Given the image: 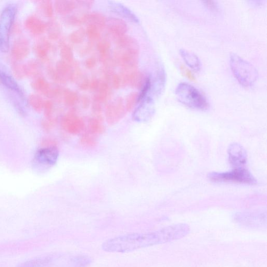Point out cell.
I'll use <instances>...</instances> for the list:
<instances>
[{"instance_id":"1","label":"cell","mask_w":267,"mask_h":267,"mask_svg":"<svg viewBox=\"0 0 267 267\" xmlns=\"http://www.w3.org/2000/svg\"><path fill=\"white\" fill-rule=\"evenodd\" d=\"M189 228L185 223L170 225L155 232L132 233L108 240L102 245L104 251L127 253L143 248L180 240L188 235Z\"/></svg>"},{"instance_id":"2","label":"cell","mask_w":267,"mask_h":267,"mask_svg":"<svg viewBox=\"0 0 267 267\" xmlns=\"http://www.w3.org/2000/svg\"><path fill=\"white\" fill-rule=\"evenodd\" d=\"M175 95L178 100L191 109L205 111L209 108V103L205 96L189 83L182 82L178 85Z\"/></svg>"},{"instance_id":"3","label":"cell","mask_w":267,"mask_h":267,"mask_svg":"<svg viewBox=\"0 0 267 267\" xmlns=\"http://www.w3.org/2000/svg\"><path fill=\"white\" fill-rule=\"evenodd\" d=\"M231 71L238 82L245 87H252L258 78V73L253 65L236 54L230 56Z\"/></svg>"},{"instance_id":"4","label":"cell","mask_w":267,"mask_h":267,"mask_svg":"<svg viewBox=\"0 0 267 267\" xmlns=\"http://www.w3.org/2000/svg\"><path fill=\"white\" fill-rule=\"evenodd\" d=\"M210 181L215 183H238L256 185L255 177L244 168H234L232 171L225 172H210L208 174Z\"/></svg>"},{"instance_id":"5","label":"cell","mask_w":267,"mask_h":267,"mask_svg":"<svg viewBox=\"0 0 267 267\" xmlns=\"http://www.w3.org/2000/svg\"><path fill=\"white\" fill-rule=\"evenodd\" d=\"M17 13L15 4L6 6L0 14V51L6 52L9 50L12 28Z\"/></svg>"},{"instance_id":"6","label":"cell","mask_w":267,"mask_h":267,"mask_svg":"<svg viewBox=\"0 0 267 267\" xmlns=\"http://www.w3.org/2000/svg\"><path fill=\"white\" fill-rule=\"evenodd\" d=\"M59 156L57 146L44 147L39 149L34 156L33 166L36 169H45L56 163Z\"/></svg>"},{"instance_id":"7","label":"cell","mask_w":267,"mask_h":267,"mask_svg":"<svg viewBox=\"0 0 267 267\" xmlns=\"http://www.w3.org/2000/svg\"><path fill=\"white\" fill-rule=\"evenodd\" d=\"M139 51L123 49L117 48L113 53L112 59L115 66L124 70L136 69L139 63Z\"/></svg>"},{"instance_id":"8","label":"cell","mask_w":267,"mask_h":267,"mask_svg":"<svg viewBox=\"0 0 267 267\" xmlns=\"http://www.w3.org/2000/svg\"><path fill=\"white\" fill-rule=\"evenodd\" d=\"M126 110L123 99L118 97L114 100L109 102L105 109L104 118L110 125L118 123L125 116Z\"/></svg>"},{"instance_id":"9","label":"cell","mask_w":267,"mask_h":267,"mask_svg":"<svg viewBox=\"0 0 267 267\" xmlns=\"http://www.w3.org/2000/svg\"><path fill=\"white\" fill-rule=\"evenodd\" d=\"M61 125L64 131L72 135H78L85 131L84 120L72 110L65 115L61 120Z\"/></svg>"},{"instance_id":"10","label":"cell","mask_w":267,"mask_h":267,"mask_svg":"<svg viewBox=\"0 0 267 267\" xmlns=\"http://www.w3.org/2000/svg\"><path fill=\"white\" fill-rule=\"evenodd\" d=\"M237 223L250 228H260L266 225V214L260 213H239L234 217Z\"/></svg>"},{"instance_id":"11","label":"cell","mask_w":267,"mask_h":267,"mask_svg":"<svg viewBox=\"0 0 267 267\" xmlns=\"http://www.w3.org/2000/svg\"><path fill=\"white\" fill-rule=\"evenodd\" d=\"M0 84L5 89L7 95H13L19 97L26 101L25 94L21 87L14 77L0 66Z\"/></svg>"},{"instance_id":"12","label":"cell","mask_w":267,"mask_h":267,"mask_svg":"<svg viewBox=\"0 0 267 267\" xmlns=\"http://www.w3.org/2000/svg\"><path fill=\"white\" fill-rule=\"evenodd\" d=\"M229 161L234 168H244L247 160L246 150L240 144L233 143L228 149Z\"/></svg>"},{"instance_id":"13","label":"cell","mask_w":267,"mask_h":267,"mask_svg":"<svg viewBox=\"0 0 267 267\" xmlns=\"http://www.w3.org/2000/svg\"><path fill=\"white\" fill-rule=\"evenodd\" d=\"M122 79L123 88L129 87L135 89H141L146 78L141 72L136 69L123 70L120 74Z\"/></svg>"},{"instance_id":"14","label":"cell","mask_w":267,"mask_h":267,"mask_svg":"<svg viewBox=\"0 0 267 267\" xmlns=\"http://www.w3.org/2000/svg\"><path fill=\"white\" fill-rule=\"evenodd\" d=\"M139 103V106L134 112V119L140 122L148 120L155 113L154 101L152 97L148 96Z\"/></svg>"},{"instance_id":"15","label":"cell","mask_w":267,"mask_h":267,"mask_svg":"<svg viewBox=\"0 0 267 267\" xmlns=\"http://www.w3.org/2000/svg\"><path fill=\"white\" fill-rule=\"evenodd\" d=\"M30 44L25 38H20L15 40L11 49L12 58L20 61L27 57L30 52Z\"/></svg>"},{"instance_id":"16","label":"cell","mask_w":267,"mask_h":267,"mask_svg":"<svg viewBox=\"0 0 267 267\" xmlns=\"http://www.w3.org/2000/svg\"><path fill=\"white\" fill-rule=\"evenodd\" d=\"M105 27L114 38L125 35L128 30L126 23L122 19L116 18L107 19Z\"/></svg>"},{"instance_id":"17","label":"cell","mask_w":267,"mask_h":267,"mask_svg":"<svg viewBox=\"0 0 267 267\" xmlns=\"http://www.w3.org/2000/svg\"><path fill=\"white\" fill-rule=\"evenodd\" d=\"M25 26L31 34L35 35L44 33L47 29V23L35 15H30L26 18Z\"/></svg>"},{"instance_id":"18","label":"cell","mask_w":267,"mask_h":267,"mask_svg":"<svg viewBox=\"0 0 267 267\" xmlns=\"http://www.w3.org/2000/svg\"><path fill=\"white\" fill-rule=\"evenodd\" d=\"M109 7L113 13L134 23H139V20L137 16L127 7L119 3L110 1Z\"/></svg>"},{"instance_id":"19","label":"cell","mask_w":267,"mask_h":267,"mask_svg":"<svg viewBox=\"0 0 267 267\" xmlns=\"http://www.w3.org/2000/svg\"><path fill=\"white\" fill-rule=\"evenodd\" d=\"M32 88L37 92L52 98L54 86L51 85L42 76L36 77L31 83Z\"/></svg>"},{"instance_id":"20","label":"cell","mask_w":267,"mask_h":267,"mask_svg":"<svg viewBox=\"0 0 267 267\" xmlns=\"http://www.w3.org/2000/svg\"><path fill=\"white\" fill-rule=\"evenodd\" d=\"M54 50V46L47 38H42L37 43L35 47V52L38 57L43 61L49 59V54Z\"/></svg>"},{"instance_id":"21","label":"cell","mask_w":267,"mask_h":267,"mask_svg":"<svg viewBox=\"0 0 267 267\" xmlns=\"http://www.w3.org/2000/svg\"><path fill=\"white\" fill-rule=\"evenodd\" d=\"M83 23L98 27L100 29L106 26L107 18L103 14L99 12H91L85 14L82 16Z\"/></svg>"},{"instance_id":"22","label":"cell","mask_w":267,"mask_h":267,"mask_svg":"<svg viewBox=\"0 0 267 267\" xmlns=\"http://www.w3.org/2000/svg\"><path fill=\"white\" fill-rule=\"evenodd\" d=\"M110 85L105 80H101L100 85L93 97V101L103 104L106 103L111 96Z\"/></svg>"},{"instance_id":"23","label":"cell","mask_w":267,"mask_h":267,"mask_svg":"<svg viewBox=\"0 0 267 267\" xmlns=\"http://www.w3.org/2000/svg\"><path fill=\"white\" fill-rule=\"evenodd\" d=\"M115 42L118 48L134 51L140 50L139 45L137 40L128 35H124L115 38Z\"/></svg>"},{"instance_id":"24","label":"cell","mask_w":267,"mask_h":267,"mask_svg":"<svg viewBox=\"0 0 267 267\" xmlns=\"http://www.w3.org/2000/svg\"><path fill=\"white\" fill-rule=\"evenodd\" d=\"M180 54L185 64L191 70L195 72H198L200 70L201 62L196 54L185 49H181Z\"/></svg>"},{"instance_id":"25","label":"cell","mask_w":267,"mask_h":267,"mask_svg":"<svg viewBox=\"0 0 267 267\" xmlns=\"http://www.w3.org/2000/svg\"><path fill=\"white\" fill-rule=\"evenodd\" d=\"M54 8L58 14L66 16L74 11L76 3L71 0H57L54 2Z\"/></svg>"},{"instance_id":"26","label":"cell","mask_w":267,"mask_h":267,"mask_svg":"<svg viewBox=\"0 0 267 267\" xmlns=\"http://www.w3.org/2000/svg\"><path fill=\"white\" fill-rule=\"evenodd\" d=\"M103 121V119L93 116L88 121L87 131L96 136L103 134L106 132Z\"/></svg>"},{"instance_id":"27","label":"cell","mask_w":267,"mask_h":267,"mask_svg":"<svg viewBox=\"0 0 267 267\" xmlns=\"http://www.w3.org/2000/svg\"><path fill=\"white\" fill-rule=\"evenodd\" d=\"M24 77H37L41 73L42 68L40 63L36 60H30L25 64H22Z\"/></svg>"},{"instance_id":"28","label":"cell","mask_w":267,"mask_h":267,"mask_svg":"<svg viewBox=\"0 0 267 267\" xmlns=\"http://www.w3.org/2000/svg\"><path fill=\"white\" fill-rule=\"evenodd\" d=\"M79 96L78 94L70 89L64 88L61 97V99L68 107H74L79 102Z\"/></svg>"},{"instance_id":"29","label":"cell","mask_w":267,"mask_h":267,"mask_svg":"<svg viewBox=\"0 0 267 267\" xmlns=\"http://www.w3.org/2000/svg\"><path fill=\"white\" fill-rule=\"evenodd\" d=\"M53 261V258L47 256L33 259L21 264L18 267H47Z\"/></svg>"},{"instance_id":"30","label":"cell","mask_w":267,"mask_h":267,"mask_svg":"<svg viewBox=\"0 0 267 267\" xmlns=\"http://www.w3.org/2000/svg\"><path fill=\"white\" fill-rule=\"evenodd\" d=\"M59 45L62 60L70 64L73 63L74 62V56L72 48L64 40H60Z\"/></svg>"},{"instance_id":"31","label":"cell","mask_w":267,"mask_h":267,"mask_svg":"<svg viewBox=\"0 0 267 267\" xmlns=\"http://www.w3.org/2000/svg\"><path fill=\"white\" fill-rule=\"evenodd\" d=\"M48 37L51 40L59 39L61 35V28L59 23L54 20L47 23V29Z\"/></svg>"},{"instance_id":"32","label":"cell","mask_w":267,"mask_h":267,"mask_svg":"<svg viewBox=\"0 0 267 267\" xmlns=\"http://www.w3.org/2000/svg\"><path fill=\"white\" fill-rule=\"evenodd\" d=\"M55 68L62 77L69 81L72 70V64L61 60L56 63Z\"/></svg>"},{"instance_id":"33","label":"cell","mask_w":267,"mask_h":267,"mask_svg":"<svg viewBox=\"0 0 267 267\" xmlns=\"http://www.w3.org/2000/svg\"><path fill=\"white\" fill-rule=\"evenodd\" d=\"M92 263L91 259L87 256L78 255L70 259L69 267H87Z\"/></svg>"},{"instance_id":"34","label":"cell","mask_w":267,"mask_h":267,"mask_svg":"<svg viewBox=\"0 0 267 267\" xmlns=\"http://www.w3.org/2000/svg\"><path fill=\"white\" fill-rule=\"evenodd\" d=\"M79 143L85 147L93 148L96 146L98 142L96 135L87 131L80 136Z\"/></svg>"},{"instance_id":"35","label":"cell","mask_w":267,"mask_h":267,"mask_svg":"<svg viewBox=\"0 0 267 267\" xmlns=\"http://www.w3.org/2000/svg\"><path fill=\"white\" fill-rule=\"evenodd\" d=\"M111 44L107 39H100L97 42L96 44V49L100 54V58L104 57L110 55Z\"/></svg>"},{"instance_id":"36","label":"cell","mask_w":267,"mask_h":267,"mask_svg":"<svg viewBox=\"0 0 267 267\" xmlns=\"http://www.w3.org/2000/svg\"><path fill=\"white\" fill-rule=\"evenodd\" d=\"M86 37L85 29L83 27H80L72 32L69 36V39L72 44L79 45L84 42Z\"/></svg>"},{"instance_id":"37","label":"cell","mask_w":267,"mask_h":267,"mask_svg":"<svg viewBox=\"0 0 267 267\" xmlns=\"http://www.w3.org/2000/svg\"><path fill=\"white\" fill-rule=\"evenodd\" d=\"M85 31L86 37L90 42H98L101 39V32L98 27L88 25L87 26Z\"/></svg>"},{"instance_id":"38","label":"cell","mask_w":267,"mask_h":267,"mask_svg":"<svg viewBox=\"0 0 267 267\" xmlns=\"http://www.w3.org/2000/svg\"><path fill=\"white\" fill-rule=\"evenodd\" d=\"M39 7L40 10L49 18L53 17L54 14V5L50 0H44V1H40L39 3Z\"/></svg>"},{"instance_id":"39","label":"cell","mask_w":267,"mask_h":267,"mask_svg":"<svg viewBox=\"0 0 267 267\" xmlns=\"http://www.w3.org/2000/svg\"><path fill=\"white\" fill-rule=\"evenodd\" d=\"M139 93L133 92L129 94L125 100V107L126 112L132 111L136 107V104L139 103Z\"/></svg>"},{"instance_id":"40","label":"cell","mask_w":267,"mask_h":267,"mask_svg":"<svg viewBox=\"0 0 267 267\" xmlns=\"http://www.w3.org/2000/svg\"><path fill=\"white\" fill-rule=\"evenodd\" d=\"M28 102L30 106L37 111L43 110L45 100L42 97L37 94H32L29 96Z\"/></svg>"},{"instance_id":"41","label":"cell","mask_w":267,"mask_h":267,"mask_svg":"<svg viewBox=\"0 0 267 267\" xmlns=\"http://www.w3.org/2000/svg\"><path fill=\"white\" fill-rule=\"evenodd\" d=\"M47 71L48 76L56 84H66L68 82L66 79L59 73L55 68L51 66L48 67Z\"/></svg>"},{"instance_id":"42","label":"cell","mask_w":267,"mask_h":267,"mask_svg":"<svg viewBox=\"0 0 267 267\" xmlns=\"http://www.w3.org/2000/svg\"><path fill=\"white\" fill-rule=\"evenodd\" d=\"M63 20L67 25L71 27L79 26L83 24L82 16V17H79L76 15H68L65 16Z\"/></svg>"},{"instance_id":"43","label":"cell","mask_w":267,"mask_h":267,"mask_svg":"<svg viewBox=\"0 0 267 267\" xmlns=\"http://www.w3.org/2000/svg\"><path fill=\"white\" fill-rule=\"evenodd\" d=\"M54 108V104L52 101L47 100L45 101L43 109L44 110L45 115L47 119L52 118V115Z\"/></svg>"},{"instance_id":"44","label":"cell","mask_w":267,"mask_h":267,"mask_svg":"<svg viewBox=\"0 0 267 267\" xmlns=\"http://www.w3.org/2000/svg\"><path fill=\"white\" fill-rule=\"evenodd\" d=\"M78 87L80 90L85 91L90 89V79L87 77L82 76L77 82Z\"/></svg>"},{"instance_id":"45","label":"cell","mask_w":267,"mask_h":267,"mask_svg":"<svg viewBox=\"0 0 267 267\" xmlns=\"http://www.w3.org/2000/svg\"><path fill=\"white\" fill-rule=\"evenodd\" d=\"M79 102L81 104V106L84 109H88L91 106V100L87 95H83L79 97Z\"/></svg>"},{"instance_id":"46","label":"cell","mask_w":267,"mask_h":267,"mask_svg":"<svg viewBox=\"0 0 267 267\" xmlns=\"http://www.w3.org/2000/svg\"><path fill=\"white\" fill-rule=\"evenodd\" d=\"M92 111L93 113V116H102V104L93 101L92 104Z\"/></svg>"},{"instance_id":"47","label":"cell","mask_w":267,"mask_h":267,"mask_svg":"<svg viewBox=\"0 0 267 267\" xmlns=\"http://www.w3.org/2000/svg\"><path fill=\"white\" fill-rule=\"evenodd\" d=\"M97 64V59L95 56H92L88 58L85 61L84 64L88 69H93L96 67Z\"/></svg>"},{"instance_id":"48","label":"cell","mask_w":267,"mask_h":267,"mask_svg":"<svg viewBox=\"0 0 267 267\" xmlns=\"http://www.w3.org/2000/svg\"><path fill=\"white\" fill-rule=\"evenodd\" d=\"M94 1H76V7H79L80 9H89L94 5Z\"/></svg>"},{"instance_id":"49","label":"cell","mask_w":267,"mask_h":267,"mask_svg":"<svg viewBox=\"0 0 267 267\" xmlns=\"http://www.w3.org/2000/svg\"><path fill=\"white\" fill-rule=\"evenodd\" d=\"M202 2L210 10L213 12H218L219 10V6L214 1H205Z\"/></svg>"},{"instance_id":"50","label":"cell","mask_w":267,"mask_h":267,"mask_svg":"<svg viewBox=\"0 0 267 267\" xmlns=\"http://www.w3.org/2000/svg\"><path fill=\"white\" fill-rule=\"evenodd\" d=\"M100 82L101 80L96 78L90 79V89H89V90L95 92L98 90Z\"/></svg>"},{"instance_id":"51","label":"cell","mask_w":267,"mask_h":267,"mask_svg":"<svg viewBox=\"0 0 267 267\" xmlns=\"http://www.w3.org/2000/svg\"><path fill=\"white\" fill-rule=\"evenodd\" d=\"M93 43L89 42V43L80 50V54L81 55H86L88 53H90L93 48Z\"/></svg>"}]
</instances>
